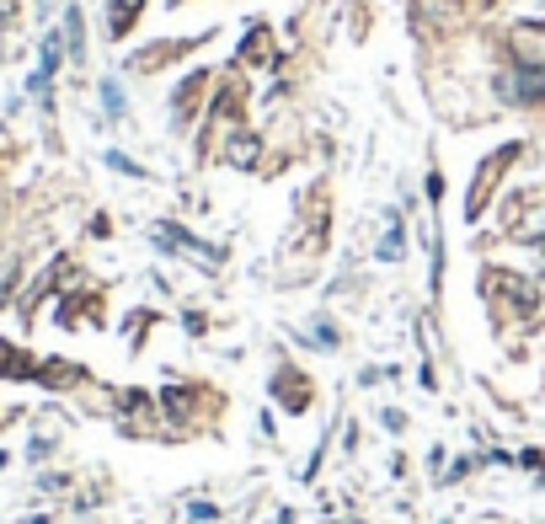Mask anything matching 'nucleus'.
Here are the masks:
<instances>
[{"label":"nucleus","instance_id":"nucleus-4","mask_svg":"<svg viewBox=\"0 0 545 524\" xmlns=\"http://www.w3.org/2000/svg\"><path fill=\"white\" fill-rule=\"evenodd\" d=\"M0 375H33V364H27V353H17L11 343H0Z\"/></svg>","mask_w":545,"mask_h":524},{"label":"nucleus","instance_id":"nucleus-1","mask_svg":"<svg viewBox=\"0 0 545 524\" xmlns=\"http://www.w3.org/2000/svg\"><path fill=\"white\" fill-rule=\"evenodd\" d=\"M503 97H513V102H540V97H545V65L513 70L508 81H503Z\"/></svg>","mask_w":545,"mask_h":524},{"label":"nucleus","instance_id":"nucleus-2","mask_svg":"<svg viewBox=\"0 0 545 524\" xmlns=\"http://www.w3.org/2000/svg\"><path fill=\"white\" fill-rule=\"evenodd\" d=\"M519 156V145H508V150H497V156H487V166H481V177H476V198L465 204V214H481V204H487V193H492V182H497V172Z\"/></svg>","mask_w":545,"mask_h":524},{"label":"nucleus","instance_id":"nucleus-3","mask_svg":"<svg viewBox=\"0 0 545 524\" xmlns=\"http://www.w3.org/2000/svg\"><path fill=\"white\" fill-rule=\"evenodd\" d=\"M139 6H145V0H113V38H123V33L134 27Z\"/></svg>","mask_w":545,"mask_h":524},{"label":"nucleus","instance_id":"nucleus-5","mask_svg":"<svg viewBox=\"0 0 545 524\" xmlns=\"http://www.w3.org/2000/svg\"><path fill=\"white\" fill-rule=\"evenodd\" d=\"M380 257H385V262H396V257H401V225H391V230H385V246H380Z\"/></svg>","mask_w":545,"mask_h":524}]
</instances>
